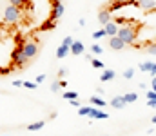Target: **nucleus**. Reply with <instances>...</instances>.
Segmentation results:
<instances>
[{
	"label": "nucleus",
	"instance_id": "f257e3e1",
	"mask_svg": "<svg viewBox=\"0 0 156 136\" xmlns=\"http://www.w3.org/2000/svg\"><path fill=\"white\" fill-rule=\"evenodd\" d=\"M118 37L127 44H134V40H136V27L134 26H122V27H118Z\"/></svg>",
	"mask_w": 156,
	"mask_h": 136
},
{
	"label": "nucleus",
	"instance_id": "f03ea898",
	"mask_svg": "<svg viewBox=\"0 0 156 136\" xmlns=\"http://www.w3.org/2000/svg\"><path fill=\"white\" fill-rule=\"evenodd\" d=\"M20 20V7H16V5H7L5 7V11H4V22L5 24H15V22H18Z\"/></svg>",
	"mask_w": 156,
	"mask_h": 136
},
{
	"label": "nucleus",
	"instance_id": "7ed1b4c3",
	"mask_svg": "<svg viewBox=\"0 0 156 136\" xmlns=\"http://www.w3.org/2000/svg\"><path fill=\"white\" fill-rule=\"evenodd\" d=\"M11 60H13V64H15L16 67H22L26 62H29V60L24 56V53H22V45H16V47L13 49V53H11Z\"/></svg>",
	"mask_w": 156,
	"mask_h": 136
},
{
	"label": "nucleus",
	"instance_id": "20e7f679",
	"mask_svg": "<svg viewBox=\"0 0 156 136\" xmlns=\"http://www.w3.org/2000/svg\"><path fill=\"white\" fill-rule=\"evenodd\" d=\"M22 53L27 60H33L37 54H38V44L37 42H27V44H22Z\"/></svg>",
	"mask_w": 156,
	"mask_h": 136
},
{
	"label": "nucleus",
	"instance_id": "39448f33",
	"mask_svg": "<svg viewBox=\"0 0 156 136\" xmlns=\"http://www.w3.org/2000/svg\"><path fill=\"white\" fill-rule=\"evenodd\" d=\"M64 15V4L60 0H51V18L58 20Z\"/></svg>",
	"mask_w": 156,
	"mask_h": 136
},
{
	"label": "nucleus",
	"instance_id": "423d86ee",
	"mask_svg": "<svg viewBox=\"0 0 156 136\" xmlns=\"http://www.w3.org/2000/svg\"><path fill=\"white\" fill-rule=\"evenodd\" d=\"M109 47L115 49V51H120V49L125 47V42H123L118 35H113V37H109Z\"/></svg>",
	"mask_w": 156,
	"mask_h": 136
},
{
	"label": "nucleus",
	"instance_id": "0eeeda50",
	"mask_svg": "<svg viewBox=\"0 0 156 136\" xmlns=\"http://www.w3.org/2000/svg\"><path fill=\"white\" fill-rule=\"evenodd\" d=\"M87 116L93 118V120H107V113H104L100 107H91V111H89Z\"/></svg>",
	"mask_w": 156,
	"mask_h": 136
},
{
	"label": "nucleus",
	"instance_id": "6e6552de",
	"mask_svg": "<svg viewBox=\"0 0 156 136\" xmlns=\"http://www.w3.org/2000/svg\"><path fill=\"white\" fill-rule=\"evenodd\" d=\"M104 29H105V33H107V37H113V35H116L118 33V24L116 22H107V24H104Z\"/></svg>",
	"mask_w": 156,
	"mask_h": 136
},
{
	"label": "nucleus",
	"instance_id": "1a4fd4ad",
	"mask_svg": "<svg viewBox=\"0 0 156 136\" xmlns=\"http://www.w3.org/2000/svg\"><path fill=\"white\" fill-rule=\"evenodd\" d=\"M83 51H85V47H83V44H82V42H75V40H73V44H71V47H69V53H71V54H82V53H83Z\"/></svg>",
	"mask_w": 156,
	"mask_h": 136
},
{
	"label": "nucleus",
	"instance_id": "9d476101",
	"mask_svg": "<svg viewBox=\"0 0 156 136\" xmlns=\"http://www.w3.org/2000/svg\"><path fill=\"white\" fill-rule=\"evenodd\" d=\"M115 76H116V73H115L113 69H104V73H102V76H100V82H111Z\"/></svg>",
	"mask_w": 156,
	"mask_h": 136
},
{
	"label": "nucleus",
	"instance_id": "9b49d317",
	"mask_svg": "<svg viewBox=\"0 0 156 136\" xmlns=\"http://www.w3.org/2000/svg\"><path fill=\"white\" fill-rule=\"evenodd\" d=\"M111 105H113L115 109H123V107L127 105V102L123 100V96H115V98L111 100Z\"/></svg>",
	"mask_w": 156,
	"mask_h": 136
},
{
	"label": "nucleus",
	"instance_id": "f8f14e48",
	"mask_svg": "<svg viewBox=\"0 0 156 136\" xmlns=\"http://www.w3.org/2000/svg\"><path fill=\"white\" fill-rule=\"evenodd\" d=\"M136 4H138V7H142V9H147V11L154 9V5H156L154 0H138Z\"/></svg>",
	"mask_w": 156,
	"mask_h": 136
},
{
	"label": "nucleus",
	"instance_id": "ddd939ff",
	"mask_svg": "<svg viewBox=\"0 0 156 136\" xmlns=\"http://www.w3.org/2000/svg\"><path fill=\"white\" fill-rule=\"evenodd\" d=\"M109 20H111V11L109 9H102L100 15H98V22L100 24H107Z\"/></svg>",
	"mask_w": 156,
	"mask_h": 136
},
{
	"label": "nucleus",
	"instance_id": "4468645a",
	"mask_svg": "<svg viewBox=\"0 0 156 136\" xmlns=\"http://www.w3.org/2000/svg\"><path fill=\"white\" fill-rule=\"evenodd\" d=\"M56 27V20H53V18H47L42 26H40V31H51V29H55Z\"/></svg>",
	"mask_w": 156,
	"mask_h": 136
},
{
	"label": "nucleus",
	"instance_id": "2eb2a0df",
	"mask_svg": "<svg viewBox=\"0 0 156 136\" xmlns=\"http://www.w3.org/2000/svg\"><path fill=\"white\" fill-rule=\"evenodd\" d=\"M67 54H69V47H67V45L62 44L58 49H56V58H60V60H62V58H66Z\"/></svg>",
	"mask_w": 156,
	"mask_h": 136
},
{
	"label": "nucleus",
	"instance_id": "dca6fc26",
	"mask_svg": "<svg viewBox=\"0 0 156 136\" xmlns=\"http://www.w3.org/2000/svg\"><path fill=\"white\" fill-rule=\"evenodd\" d=\"M115 4H111L107 9L111 11V13H115V11H118V9H122V7H125V5H129V4H125V2H120V0H113Z\"/></svg>",
	"mask_w": 156,
	"mask_h": 136
},
{
	"label": "nucleus",
	"instance_id": "f3484780",
	"mask_svg": "<svg viewBox=\"0 0 156 136\" xmlns=\"http://www.w3.org/2000/svg\"><path fill=\"white\" fill-rule=\"evenodd\" d=\"M44 125H45V120H40V122H35V124H29L27 131H40Z\"/></svg>",
	"mask_w": 156,
	"mask_h": 136
},
{
	"label": "nucleus",
	"instance_id": "a211bd4d",
	"mask_svg": "<svg viewBox=\"0 0 156 136\" xmlns=\"http://www.w3.org/2000/svg\"><path fill=\"white\" fill-rule=\"evenodd\" d=\"M89 102H91L93 105H96V107H104V105H105V102H104L100 96H96V94H93V96L89 98Z\"/></svg>",
	"mask_w": 156,
	"mask_h": 136
},
{
	"label": "nucleus",
	"instance_id": "6ab92c4d",
	"mask_svg": "<svg viewBox=\"0 0 156 136\" xmlns=\"http://www.w3.org/2000/svg\"><path fill=\"white\" fill-rule=\"evenodd\" d=\"M123 100H125L127 103H133V102L138 100V94H136V92H125V94H123Z\"/></svg>",
	"mask_w": 156,
	"mask_h": 136
},
{
	"label": "nucleus",
	"instance_id": "aec40b11",
	"mask_svg": "<svg viewBox=\"0 0 156 136\" xmlns=\"http://www.w3.org/2000/svg\"><path fill=\"white\" fill-rule=\"evenodd\" d=\"M104 37H107L105 29H98V31H94V33H93V38H94V40H100V38H104Z\"/></svg>",
	"mask_w": 156,
	"mask_h": 136
},
{
	"label": "nucleus",
	"instance_id": "412c9836",
	"mask_svg": "<svg viewBox=\"0 0 156 136\" xmlns=\"http://www.w3.org/2000/svg\"><path fill=\"white\" fill-rule=\"evenodd\" d=\"M102 51H104V47H102L100 44H93L91 45V53H93V54H102Z\"/></svg>",
	"mask_w": 156,
	"mask_h": 136
},
{
	"label": "nucleus",
	"instance_id": "4be33fe9",
	"mask_svg": "<svg viewBox=\"0 0 156 136\" xmlns=\"http://www.w3.org/2000/svg\"><path fill=\"white\" fill-rule=\"evenodd\" d=\"M91 65L94 69H104V62H100L98 58H91Z\"/></svg>",
	"mask_w": 156,
	"mask_h": 136
},
{
	"label": "nucleus",
	"instance_id": "5701e85b",
	"mask_svg": "<svg viewBox=\"0 0 156 136\" xmlns=\"http://www.w3.org/2000/svg\"><path fill=\"white\" fill-rule=\"evenodd\" d=\"M62 96H64L66 100H73V98H78V92H75V91H66Z\"/></svg>",
	"mask_w": 156,
	"mask_h": 136
},
{
	"label": "nucleus",
	"instance_id": "b1692460",
	"mask_svg": "<svg viewBox=\"0 0 156 136\" xmlns=\"http://www.w3.org/2000/svg\"><path fill=\"white\" fill-rule=\"evenodd\" d=\"M151 67H153V62H144V64L140 65V71H144V73H149V71H151Z\"/></svg>",
	"mask_w": 156,
	"mask_h": 136
},
{
	"label": "nucleus",
	"instance_id": "393cba45",
	"mask_svg": "<svg viewBox=\"0 0 156 136\" xmlns=\"http://www.w3.org/2000/svg\"><path fill=\"white\" fill-rule=\"evenodd\" d=\"M133 76H134V69H131V67H129V69H125V71H123V78H125V80H131Z\"/></svg>",
	"mask_w": 156,
	"mask_h": 136
},
{
	"label": "nucleus",
	"instance_id": "a878e982",
	"mask_svg": "<svg viewBox=\"0 0 156 136\" xmlns=\"http://www.w3.org/2000/svg\"><path fill=\"white\" fill-rule=\"evenodd\" d=\"M89 111H91V107H89V105H85V107H78V114H80V116H87V114H89Z\"/></svg>",
	"mask_w": 156,
	"mask_h": 136
},
{
	"label": "nucleus",
	"instance_id": "bb28decb",
	"mask_svg": "<svg viewBox=\"0 0 156 136\" xmlns=\"http://www.w3.org/2000/svg\"><path fill=\"white\" fill-rule=\"evenodd\" d=\"M9 2L16 7H24V4H27V0H9Z\"/></svg>",
	"mask_w": 156,
	"mask_h": 136
},
{
	"label": "nucleus",
	"instance_id": "cd10ccee",
	"mask_svg": "<svg viewBox=\"0 0 156 136\" xmlns=\"http://www.w3.org/2000/svg\"><path fill=\"white\" fill-rule=\"evenodd\" d=\"M60 87H62V85H60V82H53V84H51V91H53V92H58Z\"/></svg>",
	"mask_w": 156,
	"mask_h": 136
},
{
	"label": "nucleus",
	"instance_id": "c85d7f7f",
	"mask_svg": "<svg viewBox=\"0 0 156 136\" xmlns=\"http://www.w3.org/2000/svg\"><path fill=\"white\" fill-rule=\"evenodd\" d=\"M22 85L27 87V89H37V82H24Z\"/></svg>",
	"mask_w": 156,
	"mask_h": 136
},
{
	"label": "nucleus",
	"instance_id": "c756f323",
	"mask_svg": "<svg viewBox=\"0 0 156 136\" xmlns=\"http://www.w3.org/2000/svg\"><path fill=\"white\" fill-rule=\"evenodd\" d=\"M147 53H149V54H156V44H149L147 45Z\"/></svg>",
	"mask_w": 156,
	"mask_h": 136
},
{
	"label": "nucleus",
	"instance_id": "7c9ffc66",
	"mask_svg": "<svg viewBox=\"0 0 156 136\" xmlns=\"http://www.w3.org/2000/svg\"><path fill=\"white\" fill-rule=\"evenodd\" d=\"M62 44L67 45V47H71V44H73V37H66V38L62 40Z\"/></svg>",
	"mask_w": 156,
	"mask_h": 136
},
{
	"label": "nucleus",
	"instance_id": "2f4dec72",
	"mask_svg": "<svg viewBox=\"0 0 156 136\" xmlns=\"http://www.w3.org/2000/svg\"><path fill=\"white\" fill-rule=\"evenodd\" d=\"M149 98H154L156 100V91H147V100Z\"/></svg>",
	"mask_w": 156,
	"mask_h": 136
},
{
	"label": "nucleus",
	"instance_id": "473e14b6",
	"mask_svg": "<svg viewBox=\"0 0 156 136\" xmlns=\"http://www.w3.org/2000/svg\"><path fill=\"white\" fill-rule=\"evenodd\" d=\"M151 76H156V62H153V67H151Z\"/></svg>",
	"mask_w": 156,
	"mask_h": 136
},
{
	"label": "nucleus",
	"instance_id": "72a5a7b5",
	"mask_svg": "<svg viewBox=\"0 0 156 136\" xmlns=\"http://www.w3.org/2000/svg\"><path fill=\"white\" fill-rule=\"evenodd\" d=\"M44 80H45V75H40V76H37V85H38V84H42Z\"/></svg>",
	"mask_w": 156,
	"mask_h": 136
},
{
	"label": "nucleus",
	"instance_id": "f704fd0d",
	"mask_svg": "<svg viewBox=\"0 0 156 136\" xmlns=\"http://www.w3.org/2000/svg\"><path fill=\"white\" fill-rule=\"evenodd\" d=\"M147 105H149V107H156V100H154V98H149Z\"/></svg>",
	"mask_w": 156,
	"mask_h": 136
},
{
	"label": "nucleus",
	"instance_id": "c9c22d12",
	"mask_svg": "<svg viewBox=\"0 0 156 136\" xmlns=\"http://www.w3.org/2000/svg\"><path fill=\"white\" fill-rule=\"evenodd\" d=\"M69 102H71V105H73V107H76V109L80 107V103H78V100H76V98H73V100H69Z\"/></svg>",
	"mask_w": 156,
	"mask_h": 136
},
{
	"label": "nucleus",
	"instance_id": "e433bc0d",
	"mask_svg": "<svg viewBox=\"0 0 156 136\" xmlns=\"http://www.w3.org/2000/svg\"><path fill=\"white\" fill-rule=\"evenodd\" d=\"M66 75H67V69H64V67H62V69L58 71V76H66Z\"/></svg>",
	"mask_w": 156,
	"mask_h": 136
},
{
	"label": "nucleus",
	"instance_id": "4c0bfd02",
	"mask_svg": "<svg viewBox=\"0 0 156 136\" xmlns=\"http://www.w3.org/2000/svg\"><path fill=\"white\" fill-rule=\"evenodd\" d=\"M22 84H24L22 80H15V82H13V85H15V87H22Z\"/></svg>",
	"mask_w": 156,
	"mask_h": 136
},
{
	"label": "nucleus",
	"instance_id": "58836bf2",
	"mask_svg": "<svg viewBox=\"0 0 156 136\" xmlns=\"http://www.w3.org/2000/svg\"><path fill=\"white\" fill-rule=\"evenodd\" d=\"M120 2H125V4H129V5H138L134 0H120Z\"/></svg>",
	"mask_w": 156,
	"mask_h": 136
},
{
	"label": "nucleus",
	"instance_id": "ea45409f",
	"mask_svg": "<svg viewBox=\"0 0 156 136\" xmlns=\"http://www.w3.org/2000/svg\"><path fill=\"white\" fill-rule=\"evenodd\" d=\"M115 22H116L118 26H120V24H123V22H125V18H122V16H118V18L115 20Z\"/></svg>",
	"mask_w": 156,
	"mask_h": 136
},
{
	"label": "nucleus",
	"instance_id": "a19ab883",
	"mask_svg": "<svg viewBox=\"0 0 156 136\" xmlns=\"http://www.w3.org/2000/svg\"><path fill=\"white\" fill-rule=\"evenodd\" d=\"M151 85H153V91H156V76H153V82H151Z\"/></svg>",
	"mask_w": 156,
	"mask_h": 136
},
{
	"label": "nucleus",
	"instance_id": "79ce46f5",
	"mask_svg": "<svg viewBox=\"0 0 156 136\" xmlns=\"http://www.w3.org/2000/svg\"><path fill=\"white\" fill-rule=\"evenodd\" d=\"M7 71H9V69H5V67H0V76H2V75H5Z\"/></svg>",
	"mask_w": 156,
	"mask_h": 136
},
{
	"label": "nucleus",
	"instance_id": "37998d69",
	"mask_svg": "<svg viewBox=\"0 0 156 136\" xmlns=\"http://www.w3.org/2000/svg\"><path fill=\"white\" fill-rule=\"evenodd\" d=\"M153 124H154V125H156V114H154V116H153Z\"/></svg>",
	"mask_w": 156,
	"mask_h": 136
},
{
	"label": "nucleus",
	"instance_id": "c03bdc74",
	"mask_svg": "<svg viewBox=\"0 0 156 136\" xmlns=\"http://www.w3.org/2000/svg\"><path fill=\"white\" fill-rule=\"evenodd\" d=\"M154 131H156V129H154Z\"/></svg>",
	"mask_w": 156,
	"mask_h": 136
}]
</instances>
